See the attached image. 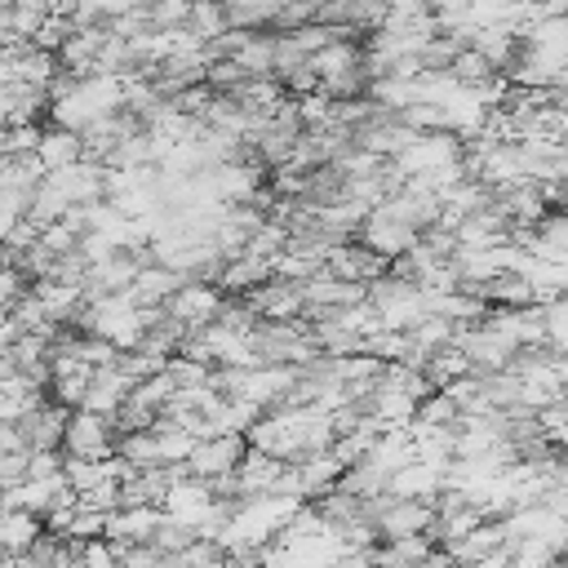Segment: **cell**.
<instances>
[{
    "instance_id": "cell-43",
    "label": "cell",
    "mask_w": 568,
    "mask_h": 568,
    "mask_svg": "<svg viewBox=\"0 0 568 568\" xmlns=\"http://www.w3.org/2000/svg\"><path fill=\"white\" fill-rule=\"evenodd\" d=\"M31 475V448H18V453H0V488H13Z\"/></svg>"
},
{
    "instance_id": "cell-45",
    "label": "cell",
    "mask_w": 568,
    "mask_h": 568,
    "mask_svg": "<svg viewBox=\"0 0 568 568\" xmlns=\"http://www.w3.org/2000/svg\"><path fill=\"white\" fill-rule=\"evenodd\" d=\"M564 453H568V448H564Z\"/></svg>"
},
{
    "instance_id": "cell-39",
    "label": "cell",
    "mask_w": 568,
    "mask_h": 568,
    "mask_svg": "<svg viewBox=\"0 0 568 568\" xmlns=\"http://www.w3.org/2000/svg\"><path fill=\"white\" fill-rule=\"evenodd\" d=\"M40 138H44V124H4V155H27V151H40Z\"/></svg>"
},
{
    "instance_id": "cell-10",
    "label": "cell",
    "mask_w": 568,
    "mask_h": 568,
    "mask_svg": "<svg viewBox=\"0 0 568 568\" xmlns=\"http://www.w3.org/2000/svg\"><path fill=\"white\" fill-rule=\"evenodd\" d=\"M71 413H75V408H67V404H58V399H40V404H31V408L18 417V426L27 430V444H31V448H62Z\"/></svg>"
},
{
    "instance_id": "cell-1",
    "label": "cell",
    "mask_w": 568,
    "mask_h": 568,
    "mask_svg": "<svg viewBox=\"0 0 568 568\" xmlns=\"http://www.w3.org/2000/svg\"><path fill=\"white\" fill-rule=\"evenodd\" d=\"M368 302L377 306V315H382L386 328H413L430 311V293L417 280L395 275V271L368 280Z\"/></svg>"
},
{
    "instance_id": "cell-16",
    "label": "cell",
    "mask_w": 568,
    "mask_h": 568,
    "mask_svg": "<svg viewBox=\"0 0 568 568\" xmlns=\"http://www.w3.org/2000/svg\"><path fill=\"white\" fill-rule=\"evenodd\" d=\"M44 528H49L44 515H36V510H27V506H9V510L0 515V559L27 555Z\"/></svg>"
},
{
    "instance_id": "cell-3",
    "label": "cell",
    "mask_w": 568,
    "mask_h": 568,
    "mask_svg": "<svg viewBox=\"0 0 568 568\" xmlns=\"http://www.w3.org/2000/svg\"><path fill=\"white\" fill-rule=\"evenodd\" d=\"M462 155H466V138H462V133H453V129H430V133H422L408 151H399L395 164H399V173L417 178V173H430V169L453 164V160H462Z\"/></svg>"
},
{
    "instance_id": "cell-34",
    "label": "cell",
    "mask_w": 568,
    "mask_h": 568,
    "mask_svg": "<svg viewBox=\"0 0 568 568\" xmlns=\"http://www.w3.org/2000/svg\"><path fill=\"white\" fill-rule=\"evenodd\" d=\"M564 550H559V541H550V537H510V564H519V568H532V564H550V559H559Z\"/></svg>"
},
{
    "instance_id": "cell-4",
    "label": "cell",
    "mask_w": 568,
    "mask_h": 568,
    "mask_svg": "<svg viewBox=\"0 0 568 568\" xmlns=\"http://www.w3.org/2000/svg\"><path fill=\"white\" fill-rule=\"evenodd\" d=\"M244 297H248V306H253L262 320H297V315H306V306H311L306 284H302V280H288V275H271V280H262L257 288H248Z\"/></svg>"
},
{
    "instance_id": "cell-33",
    "label": "cell",
    "mask_w": 568,
    "mask_h": 568,
    "mask_svg": "<svg viewBox=\"0 0 568 568\" xmlns=\"http://www.w3.org/2000/svg\"><path fill=\"white\" fill-rule=\"evenodd\" d=\"M457 417H462V408H457V399L444 390V386H435L430 395H422V404H417V426H457Z\"/></svg>"
},
{
    "instance_id": "cell-40",
    "label": "cell",
    "mask_w": 568,
    "mask_h": 568,
    "mask_svg": "<svg viewBox=\"0 0 568 568\" xmlns=\"http://www.w3.org/2000/svg\"><path fill=\"white\" fill-rule=\"evenodd\" d=\"M546 333H550V342L559 351H568V293L546 302Z\"/></svg>"
},
{
    "instance_id": "cell-23",
    "label": "cell",
    "mask_w": 568,
    "mask_h": 568,
    "mask_svg": "<svg viewBox=\"0 0 568 568\" xmlns=\"http://www.w3.org/2000/svg\"><path fill=\"white\" fill-rule=\"evenodd\" d=\"M40 160H44V169H67V164L84 160V133L80 129L49 124L44 138H40Z\"/></svg>"
},
{
    "instance_id": "cell-17",
    "label": "cell",
    "mask_w": 568,
    "mask_h": 568,
    "mask_svg": "<svg viewBox=\"0 0 568 568\" xmlns=\"http://www.w3.org/2000/svg\"><path fill=\"white\" fill-rule=\"evenodd\" d=\"M235 475H240V493H244V497L275 493V484H280V475H284V457H275V453L248 444V453H244V462L235 466Z\"/></svg>"
},
{
    "instance_id": "cell-7",
    "label": "cell",
    "mask_w": 568,
    "mask_h": 568,
    "mask_svg": "<svg viewBox=\"0 0 568 568\" xmlns=\"http://www.w3.org/2000/svg\"><path fill=\"white\" fill-rule=\"evenodd\" d=\"M222 302H226V288H222L217 280L186 275V280H182V288L169 297V311H173L178 320H186L191 328H204V324H213V320H217Z\"/></svg>"
},
{
    "instance_id": "cell-22",
    "label": "cell",
    "mask_w": 568,
    "mask_h": 568,
    "mask_svg": "<svg viewBox=\"0 0 568 568\" xmlns=\"http://www.w3.org/2000/svg\"><path fill=\"white\" fill-rule=\"evenodd\" d=\"M275 275V262L271 257H262V253H244V257H231V262H222V271H217V284L226 288V293H248V288H257L262 280H271Z\"/></svg>"
},
{
    "instance_id": "cell-15",
    "label": "cell",
    "mask_w": 568,
    "mask_h": 568,
    "mask_svg": "<svg viewBox=\"0 0 568 568\" xmlns=\"http://www.w3.org/2000/svg\"><path fill=\"white\" fill-rule=\"evenodd\" d=\"M302 284H306L311 306H355V302H368V284L364 280H346V275H337L328 266H320Z\"/></svg>"
},
{
    "instance_id": "cell-19",
    "label": "cell",
    "mask_w": 568,
    "mask_h": 568,
    "mask_svg": "<svg viewBox=\"0 0 568 568\" xmlns=\"http://www.w3.org/2000/svg\"><path fill=\"white\" fill-rule=\"evenodd\" d=\"M129 390H133V382H129V377L120 373V364L93 368V382H89L84 408H93V413H106V417H115V413H120V404L129 399Z\"/></svg>"
},
{
    "instance_id": "cell-18",
    "label": "cell",
    "mask_w": 568,
    "mask_h": 568,
    "mask_svg": "<svg viewBox=\"0 0 568 568\" xmlns=\"http://www.w3.org/2000/svg\"><path fill=\"white\" fill-rule=\"evenodd\" d=\"M182 271H173V266H164V262H146L142 271H138V280L129 284V293H133V302L138 306H164L178 288H182Z\"/></svg>"
},
{
    "instance_id": "cell-5",
    "label": "cell",
    "mask_w": 568,
    "mask_h": 568,
    "mask_svg": "<svg viewBox=\"0 0 568 568\" xmlns=\"http://www.w3.org/2000/svg\"><path fill=\"white\" fill-rule=\"evenodd\" d=\"M466 355H470V364H475V373H501V368H510V359H515V342H506L501 333H493L484 320L479 324H457V337H453Z\"/></svg>"
},
{
    "instance_id": "cell-6",
    "label": "cell",
    "mask_w": 568,
    "mask_h": 568,
    "mask_svg": "<svg viewBox=\"0 0 568 568\" xmlns=\"http://www.w3.org/2000/svg\"><path fill=\"white\" fill-rule=\"evenodd\" d=\"M244 453H248V435H240V430H222V435L195 439L186 466H191V475H200V479H217V475L235 470V466L244 462Z\"/></svg>"
},
{
    "instance_id": "cell-20",
    "label": "cell",
    "mask_w": 568,
    "mask_h": 568,
    "mask_svg": "<svg viewBox=\"0 0 568 568\" xmlns=\"http://www.w3.org/2000/svg\"><path fill=\"white\" fill-rule=\"evenodd\" d=\"M160 519H164V506H120V510H111L106 537H115V541H155Z\"/></svg>"
},
{
    "instance_id": "cell-12",
    "label": "cell",
    "mask_w": 568,
    "mask_h": 568,
    "mask_svg": "<svg viewBox=\"0 0 568 568\" xmlns=\"http://www.w3.org/2000/svg\"><path fill=\"white\" fill-rule=\"evenodd\" d=\"M138 271H142V257H138L133 248H115L111 257H102V262L89 266V275H84V293H89V297L124 293V288L138 280Z\"/></svg>"
},
{
    "instance_id": "cell-14",
    "label": "cell",
    "mask_w": 568,
    "mask_h": 568,
    "mask_svg": "<svg viewBox=\"0 0 568 568\" xmlns=\"http://www.w3.org/2000/svg\"><path fill=\"white\" fill-rule=\"evenodd\" d=\"M0 111H4V124H40L49 120V89L13 80L0 89Z\"/></svg>"
},
{
    "instance_id": "cell-30",
    "label": "cell",
    "mask_w": 568,
    "mask_h": 568,
    "mask_svg": "<svg viewBox=\"0 0 568 568\" xmlns=\"http://www.w3.org/2000/svg\"><path fill=\"white\" fill-rule=\"evenodd\" d=\"M173 568H213V564H231V555H226V546L213 537V532H200L191 546H182L173 559H169Z\"/></svg>"
},
{
    "instance_id": "cell-25",
    "label": "cell",
    "mask_w": 568,
    "mask_h": 568,
    "mask_svg": "<svg viewBox=\"0 0 568 568\" xmlns=\"http://www.w3.org/2000/svg\"><path fill=\"white\" fill-rule=\"evenodd\" d=\"M235 58L244 62L248 75H275V27H253Z\"/></svg>"
},
{
    "instance_id": "cell-31",
    "label": "cell",
    "mask_w": 568,
    "mask_h": 568,
    "mask_svg": "<svg viewBox=\"0 0 568 568\" xmlns=\"http://www.w3.org/2000/svg\"><path fill=\"white\" fill-rule=\"evenodd\" d=\"M186 27H191L200 40H217L222 31H231V9H226V0H195Z\"/></svg>"
},
{
    "instance_id": "cell-8",
    "label": "cell",
    "mask_w": 568,
    "mask_h": 568,
    "mask_svg": "<svg viewBox=\"0 0 568 568\" xmlns=\"http://www.w3.org/2000/svg\"><path fill=\"white\" fill-rule=\"evenodd\" d=\"M324 266L337 271V275H346V280H364V284H368V280H377V275L390 271V257H382L377 248H368V244L355 235V240H333Z\"/></svg>"
},
{
    "instance_id": "cell-24",
    "label": "cell",
    "mask_w": 568,
    "mask_h": 568,
    "mask_svg": "<svg viewBox=\"0 0 568 568\" xmlns=\"http://www.w3.org/2000/svg\"><path fill=\"white\" fill-rule=\"evenodd\" d=\"M532 253L537 257H550V262H568V209H555L537 222L532 231Z\"/></svg>"
},
{
    "instance_id": "cell-21",
    "label": "cell",
    "mask_w": 568,
    "mask_h": 568,
    "mask_svg": "<svg viewBox=\"0 0 568 568\" xmlns=\"http://www.w3.org/2000/svg\"><path fill=\"white\" fill-rule=\"evenodd\" d=\"M368 213H373V209H368L364 200L342 195V200H333V204H320V231H324L328 240H355Z\"/></svg>"
},
{
    "instance_id": "cell-29",
    "label": "cell",
    "mask_w": 568,
    "mask_h": 568,
    "mask_svg": "<svg viewBox=\"0 0 568 568\" xmlns=\"http://www.w3.org/2000/svg\"><path fill=\"white\" fill-rule=\"evenodd\" d=\"M408 337H413V346H422V351L430 355V351H439V346H448V342L457 337V320H448V315H439V311H426V315L408 328Z\"/></svg>"
},
{
    "instance_id": "cell-2",
    "label": "cell",
    "mask_w": 568,
    "mask_h": 568,
    "mask_svg": "<svg viewBox=\"0 0 568 568\" xmlns=\"http://www.w3.org/2000/svg\"><path fill=\"white\" fill-rule=\"evenodd\" d=\"M120 444V430L106 413H93V408H75L71 422H67V439L62 448L71 457H111Z\"/></svg>"
},
{
    "instance_id": "cell-13",
    "label": "cell",
    "mask_w": 568,
    "mask_h": 568,
    "mask_svg": "<svg viewBox=\"0 0 568 568\" xmlns=\"http://www.w3.org/2000/svg\"><path fill=\"white\" fill-rule=\"evenodd\" d=\"M444 470H448V462L413 457V462H404V466L390 475V493H395V497H426V501H435V497L444 493Z\"/></svg>"
},
{
    "instance_id": "cell-36",
    "label": "cell",
    "mask_w": 568,
    "mask_h": 568,
    "mask_svg": "<svg viewBox=\"0 0 568 568\" xmlns=\"http://www.w3.org/2000/svg\"><path fill=\"white\" fill-rule=\"evenodd\" d=\"M462 49H466V44H462L457 36L439 31V36H430V40H426V49H422V62H426V71H448V67H453V58H457Z\"/></svg>"
},
{
    "instance_id": "cell-32",
    "label": "cell",
    "mask_w": 568,
    "mask_h": 568,
    "mask_svg": "<svg viewBox=\"0 0 568 568\" xmlns=\"http://www.w3.org/2000/svg\"><path fill=\"white\" fill-rule=\"evenodd\" d=\"M448 71H453V75H457L466 89H479V84H488V80H493L501 67H497L488 53H479L475 44H466V49L453 58V67H448Z\"/></svg>"
},
{
    "instance_id": "cell-37",
    "label": "cell",
    "mask_w": 568,
    "mask_h": 568,
    "mask_svg": "<svg viewBox=\"0 0 568 568\" xmlns=\"http://www.w3.org/2000/svg\"><path fill=\"white\" fill-rule=\"evenodd\" d=\"M204 80H209L217 93H231L235 84H244V80H248V71H244V62H240V58H209Z\"/></svg>"
},
{
    "instance_id": "cell-11",
    "label": "cell",
    "mask_w": 568,
    "mask_h": 568,
    "mask_svg": "<svg viewBox=\"0 0 568 568\" xmlns=\"http://www.w3.org/2000/svg\"><path fill=\"white\" fill-rule=\"evenodd\" d=\"M439 524V510L435 501L426 497H395L382 515H377V528L382 537H408V532H430Z\"/></svg>"
},
{
    "instance_id": "cell-38",
    "label": "cell",
    "mask_w": 568,
    "mask_h": 568,
    "mask_svg": "<svg viewBox=\"0 0 568 568\" xmlns=\"http://www.w3.org/2000/svg\"><path fill=\"white\" fill-rule=\"evenodd\" d=\"M111 564H120V546H115L106 532L84 537V546H80V568H111Z\"/></svg>"
},
{
    "instance_id": "cell-41",
    "label": "cell",
    "mask_w": 568,
    "mask_h": 568,
    "mask_svg": "<svg viewBox=\"0 0 568 568\" xmlns=\"http://www.w3.org/2000/svg\"><path fill=\"white\" fill-rule=\"evenodd\" d=\"M280 84H284V93H293V98H302V93H315V89H324V80H320V71H315V62L306 58L302 67H293L288 75H280Z\"/></svg>"
},
{
    "instance_id": "cell-42",
    "label": "cell",
    "mask_w": 568,
    "mask_h": 568,
    "mask_svg": "<svg viewBox=\"0 0 568 568\" xmlns=\"http://www.w3.org/2000/svg\"><path fill=\"white\" fill-rule=\"evenodd\" d=\"M390 18V0H355V31H382Z\"/></svg>"
},
{
    "instance_id": "cell-28",
    "label": "cell",
    "mask_w": 568,
    "mask_h": 568,
    "mask_svg": "<svg viewBox=\"0 0 568 568\" xmlns=\"http://www.w3.org/2000/svg\"><path fill=\"white\" fill-rule=\"evenodd\" d=\"M466 373H475V364H470V355H466L457 342L430 351V359H426V377H430V386H448V382H457V377H466Z\"/></svg>"
},
{
    "instance_id": "cell-26",
    "label": "cell",
    "mask_w": 568,
    "mask_h": 568,
    "mask_svg": "<svg viewBox=\"0 0 568 568\" xmlns=\"http://www.w3.org/2000/svg\"><path fill=\"white\" fill-rule=\"evenodd\" d=\"M368 98L377 106H390V111H404L422 98V80H404V75H377L368 80Z\"/></svg>"
},
{
    "instance_id": "cell-44",
    "label": "cell",
    "mask_w": 568,
    "mask_h": 568,
    "mask_svg": "<svg viewBox=\"0 0 568 568\" xmlns=\"http://www.w3.org/2000/svg\"><path fill=\"white\" fill-rule=\"evenodd\" d=\"M320 22L355 31V0H320Z\"/></svg>"
},
{
    "instance_id": "cell-27",
    "label": "cell",
    "mask_w": 568,
    "mask_h": 568,
    "mask_svg": "<svg viewBox=\"0 0 568 568\" xmlns=\"http://www.w3.org/2000/svg\"><path fill=\"white\" fill-rule=\"evenodd\" d=\"M484 297H488L493 306H532V302H537L532 280L519 275V271H501L497 280H488V284H484Z\"/></svg>"
},
{
    "instance_id": "cell-35",
    "label": "cell",
    "mask_w": 568,
    "mask_h": 568,
    "mask_svg": "<svg viewBox=\"0 0 568 568\" xmlns=\"http://www.w3.org/2000/svg\"><path fill=\"white\" fill-rule=\"evenodd\" d=\"M195 537H200V528H195V524H186V519H178V515H169V510H164V519H160V528H155V546H160L169 559H173L182 546H191Z\"/></svg>"
},
{
    "instance_id": "cell-9",
    "label": "cell",
    "mask_w": 568,
    "mask_h": 568,
    "mask_svg": "<svg viewBox=\"0 0 568 568\" xmlns=\"http://www.w3.org/2000/svg\"><path fill=\"white\" fill-rule=\"evenodd\" d=\"M417 226H408V222H399V217H390L386 209H373L368 217H364V226H359V240L368 244V248H377L382 257H399V253H408L413 244H417Z\"/></svg>"
}]
</instances>
